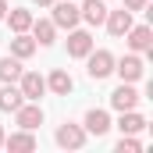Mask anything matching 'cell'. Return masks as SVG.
<instances>
[{"instance_id": "obj_1", "label": "cell", "mask_w": 153, "mask_h": 153, "mask_svg": "<svg viewBox=\"0 0 153 153\" xmlns=\"http://www.w3.org/2000/svg\"><path fill=\"white\" fill-rule=\"evenodd\" d=\"M85 61H89L85 71H89L93 82H103L107 75H114V53H111V50H89Z\"/></svg>"}, {"instance_id": "obj_2", "label": "cell", "mask_w": 153, "mask_h": 153, "mask_svg": "<svg viewBox=\"0 0 153 153\" xmlns=\"http://www.w3.org/2000/svg\"><path fill=\"white\" fill-rule=\"evenodd\" d=\"M121 39L128 43L132 53H150V50H153V29H150V25H132Z\"/></svg>"}, {"instance_id": "obj_3", "label": "cell", "mask_w": 153, "mask_h": 153, "mask_svg": "<svg viewBox=\"0 0 153 153\" xmlns=\"http://www.w3.org/2000/svg\"><path fill=\"white\" fill-rule=\"evenodd\" d=\"M50 7H53V18H50V22H53L57 29H75L78 22H82V14H78V7L71 0H53Z\"/></svg>"}, {"instance_id": "obj_4", "label": "cell", "mask_w": 153, "mask_h": 153, "mask_svg": "<svg viewBox=\"0 0 153 153\" xmlns=\"http://www.w3.org/2000/svg\"><path fill=\"white\" fill-rule=\"evenodd\" d=\"M57 146H64V150H82V146H85V128L64 121V125L57 128Z\"/></svg>"}, {"instance_id": "obj_5", "label": "cell", "mask_w": 153, "mask_h": 153, "mask_svg": "<svg viewBox=\"0 0 153 153\" xmlns=\"http://www.w3.org/2000/svg\"><path fill=\"white\" fill-rule=\"evenodd\" d=\"M114 71L121 75V82H139L146 68H143V57L139 53H125L121 61H114Z\"/></svg>"}, {"instance_id": "obj_6", "label": "cell", "mask_w": 153, "mask_h": 153, "mask_svg": "<svg viewBox=\"0 0 153 153\" xmlns=\"http://www.w3.org/2000/svg\"><path fill=\"white\" fill-rule=\"evenodd\" d=\"M18 89H22V96H25V100H36V103H39V96L46 93V78L39 75V71H22Z\"/></svg>"}, {"instance_id": "obj_7", "label": "cell", "mask_w": 153, "mask_h": 153, "mask_svg": "<svg viewBox=\"0 0 153 153\" xmlns=\"http://www.w3.org/2000/svg\"><path fill=\"white\" fill-rule=\"evenodd\" d=\"M14 121H18V128H29V132H32V128L43 125V107H39L36 100H25V103L14 111Z\"/></svg>"}, {"instance_id": "obj_8", "label": "cell", "mask_w": 153, "mask_h": 153, "mask_svg": "<svg viewBox=\"0 0 153 153\" xmlns=\"http://www.w3.org/2000/svg\"><path fill=\"white\" fill-rule=\"evenodd\" d=\"M111 107L114 111H135L139 107V93H135L132 82H121L114 93H111Z\"/></svg>"}, {"instance_id": "obj_9", "label": "cell", "mask_w": 153, "mask_h": 153, "mask_svg": "<svg viewBox=\"0 0 153 153\" xmlns=\"http://www.w3.org/2000/svg\"><path fill=\"white\" fill-rule=\"evenodd\" d=\"M103 25H107V32H111L114 39H121L128 29H132V11H128V7H121V11H107Z\"/></svg>"}, {"instance_id": "obj_10", "label": "cell", "mask_w": 153, "mask_h": 153, "mask_svg": "<svg viewBox=\"0 0 153 153\" xmlns=\"http://www.w3.org/2000/svg\"><path fill=\"white\" fill-rule=\"evenodd\" d=\"M93 50V36L85 32V29H68V57H85Z\"/></svg>"}, {"instance_id": "obj_11", "label": "cell", "mask_w": 153, "mask_h": 153, "mask_svg": "<svg viewBox=\"0 0 153 153\" xmlns=\"http://www.w3.org/2000/svg\"><path fill=\"white\" fill-rule=\"evenodd\" d=\"M82 128H85V135H103L107 128H111V114L107 111H100V107H93L85 121H82Z\"/></svg>"}, {"instance_id": "obj_12", "label": "cell", "mask_w": 153, "mask_h": 153, "mask_svg": "<svg viewBox=\"0 0 153 153\" xmlns=\"http://www.w3.org/2000/svg\"><path fill=\"white\" fill-rule=\"evenodd\" d=\"M78 14H82L85 25H103V18H107V4H103V0H82Z\"/></svg>"}, {"instance_id": "obj_13", "label": "cell", "mask_w": 153, "mask_h": 153, "mask_svg": "<svg viewBox=\"0 0 153 153\" xmlns=\"http://www.w3.org/2000/svg\"><path fill=\"white\" fill-rule=\"evenodd\" d=\"M71 85H75V82H71V75H68L64 68H53L50 78H46V89H50L53 96H68V93H71Z\"/></svg>"}, {"instance_id": "obj_14", "label": "cell", "mask_w": 153, "mask_h": 153, "mask_svg": "<svg viewBox=\"0 0 153 153\" xmlns=\"http://www.w3.org/2000/svg\"><path fill=\"white\" fill-rule=\"evenodd\" d=\"M22 103H25L22 89H18L14 82H4V89H0V111H11V114H14V111H18Z\"/></svg>"}, {"instance_id": "obj_15", "label": "cell", "mask_w": 153, "mask_h": 153, "mask_svg": "<svg viewBox=\"0 0 153 153\" xmlns=\"http://www.w3.org/2000/svg\"><path fill=\"white\" fill-rule=\"evenodd\" d=\"M4 146H7V150H18V153H29V150H36V135H32L29 128H22V132H14V135H4Z\"/></svg>"}, {"instance_id": "obj_16", "label": "cell", "mask_w": 153, "mask_h": 153, "mask_svg": "<svg viewBox=\"0 0 153 153\" xmlns=\"http://www.w3.org/2000/svg\"><path fill=\"white\" fill-rule=\"evenodd\" d=\"M32 53H36V39L25 36V32H14V39H11V57L25 61V57H32Z\"/></svg>"}, {"instance_id": "obj_17", "label": "cell", "mask_w": 153, "mask_h": 153, "mask_svg": "<svg viewBox=\"0 0 153 153\" xmlns=\"http://www.w3.org/2000/svg\"><path fill=\"white\" fill-rule=\"evenodd\" d=\"M7 25H11V32H29V25H32V14L25 11V7H7Z\"/></svg>"}, {"instance_id": "obj_18", "label": "cell", "mask_w": 153, "mask_h": 153, "mask_svg": "<svg viewBox=\"0 0 153 153\" xmlns=\"http://www.w3.org/2000/svg\"><path fill=\"white\" fill-rule=\"evenodd\" d=\"M29 29H32V39H36V46H50V43L57 39V25H53V22H32Z\"/></svg>"}, {"instance_id": "obj_19", "label": "cell", "mask_w": 153, "mask_h": 153, "mask_svg": "<svg viewBox=\"0 0 153 153\" xmlns=\"http://www.w3.org/2000/svg\"><path fill=\"white\" fill-rule=\"evenodd\" d=\"M117 128H121V135H135V132H143V128H146V117L135 114V111H121Z\"/></svg>"}, {"instance_id": "obj_20", "label": "cell", "mask_w": 153, "mask_h": 153, "mask_svg": "<svg viewBox=\"0 0 153 153\" xmlns=\"http://www.w3.org/2000/svg\"><path fill=\"white\" fill-rule=\"evenodd\" d=\"M22 78V61L18 57H4L0 61V82H18Z\"/></svg>"}, {"instance_id": "obj_21", "label": "cell", "mask_w": 153, "mask_h": 153, "mask_svg": "<svg viewBox=\"0 0 153 153\" xmlns=\"http://www.w3.org/2000/svg\"><path fill=\"white\" fill-rule=\"evenodd\" d=\"M117 150H121V153H139L143 143H139L135 135H121V139H117Z\"/></svg>"}, {"instance_id": "obj_22", "label": "cell", "mask_w": 153, "mask_h": 153, "mask_svg": "<svg viewBox=\"0 0 153 153\" xmlns=\"http://www.w3.org/2000/svg\"><path fill=\"white\" fill-rule=\"evenodd\" d=\"M125 7L135 14V11H146V0H125Z\"/></svg>"}, {"instance_id": "obj_23", "label": "cell", "mask_w": 153, "mask_h": 153, "mask_svg": "<svg viewBox=\"0 0 153 153\" xmlns=\"http://www.w3.org/2000/svg\"><path fill=\"white\" fill-rule=\"evenodd\" d=\"M4 14H7V4H4V0H0V22H4Z\"/></svg>"}, {"instance_id": "obj_24", "label": "cell", "mask_w": 153, "mask_h": 153, "mask_svg": "<svg viewBox=\"0 0 153 153\" xmlns=\"http://www.w3.org/2000/svg\"><path fill=\"white\" fill-rule=\"evenodd\" d=\"M32 4H39V7H50V4H53V0H32Z\"/></svg>"}, {"instance_id": "obj_25", "label": "cell", "mask_w": 153, "mask_h": 153, "mask_svg": "<svg viewBox=\"0 0 153 153\" xmlns=\"http://www.w3.org/2000/svg\"><path fill=\"white\" fill-rule=\"evenodd\" d=\"M4 135H7V132H4V125H0V146H4Z\"/></svg>"}]
</instances>
